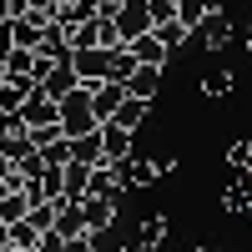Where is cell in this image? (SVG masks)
<instances>
[{
    "label": "cell",
    "instance_id": "obj_1",
    "mask_svg": "<svg viewBox=\"0 0 252 252\" xmlns=\"http://www.w3.org/2000/svg\"><path fill=\"white\" fill-rule=\"evenodd\" d=\"M0 15H5V0H0Z\"/></svg>",
    "mask_w": 252,
    "mask_h": 252
}]
</instances>
